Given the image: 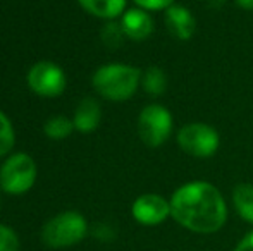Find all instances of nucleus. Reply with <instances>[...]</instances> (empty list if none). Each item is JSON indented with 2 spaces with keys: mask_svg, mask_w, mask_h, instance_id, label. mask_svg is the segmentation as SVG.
Listing matches in <instances>:
<instances>
[{
  "mask_svg": "<svg viewBox=\"0 0 253 251\" xmlns=\"http://www.w3.org/2000/svg\"><path fill=\"white\" fill-rule=\"evenodd\" d=\"M170 217L188 231L212 234L226 224L227 207L215 186L205 181H193L174 191Z\"/></svg>",
  "mask_w": 253,
  "mask_h": 251,
  "instance_id": "f257e3e1",
  "label": "nucleus"
},
{
  "mask_svg": "<svg viewBox=\"0 0 253 251\" xmlns=\"http://www.w3.org/2000/svg\"><path fill=\"white\" fill-rule=\"evenodd\" d=\"M93 88L112 102H124L134 95L141 83V71L127 64H107L93 74Z\"/></svg>",
  "mask_w": 253,
  "mask_h": 251,
  "instance_id": "f03ea898",
  "label": "nucleus"
},
{
  "mask_svg": "<svg viewBox=\"0 0 253 251\" xmlns=\"http://www.w3.org/2000/svg\"><path fill=\"white\" fill-rule=\"evenodd\" d=\"M88 224L78 212H62L43 225L42 239L50 248H66L80 243L86 236Z\"/></svg>",
  "mask_w": 253,
  "mask_h": 251,
  "instance_id": "7ed1b4c3",
  "label": "nucleus"
},
{
  "mask_svg": "<svg viewBox=\"0 0 253 251\" xmlns=\"http://www.w3.org/2000/svg\"><path fill=\"white\" fill-rule=\"evenodd\" d=\"M37 181V164L26 153L9 157L0 167V188L9 194H23Z\"/></svg>",
  "mask_w": 253,
  "mask_h": 251,
  "instance_id": "20e7f679",
  "label": "nucleus"
},
{
  "mask_svg": "<svg viewBox=\"0 0 253 251\" xmlns=\"http://www.w3.org/2000/svg\"><path fill=\"white\" fill-rule=\"evenodd\" d=\"M177 144L184 153L197 158H209L219 150L220 138L212 126L203 122H190L177 131Z\"/></svg>",
  "mask_w": 253,
  "mask_h": 251,
  "instance_id": "39448f33",
  "label": "nucleus"
},
{
  "mask_svg": "<svg viewBox=\"0 0 253 251\" xmlns=\"http://www.w3.org/2000/svg\"><path fill=\"white\" fill-rule=\"evenodd\" d=\"M172 133V115L164 105L152 104L138 117V134L147 146L157 148L169 140Z\"/></svg>",
  "mask_w": 253,
  "mask_h": 251,
  "instance_id": "423d86ee",
  "label": "nucleus"
},
{
  "mask_svg": "<svg viewBox=\"0 0 253 251\" xmlns=\"http://www.w3.org/2000/svg\"><path fill=\"white\" fill-rule=\"evenodd\" d=\"M28 84L40 97H59L66 88V76L57 64L38 62L28 72Z\"/></svg>",
  "mask_w": 253,
  "mask_h": 251,
  "instance_id": "0eeeda50",
  "label": "nucleus"
},
{
  "mask_svg": "<svg viewBox=\"0 0 253 251\" xmlns=\"http://www.w3.org/2000/svg\"><path fill=\"white\" fill-rule=\"evenodd\" d=\"M133 217L143 225H159L170 215V201L155 193H147L133 203Z\"/></svg>",
  "mask_w": 253,
  "mask_h": 251,
  "instance_id": "6e6552de",
  "label": "nucleus"
},
{
  "mask_svg": "<svg viewBox=\"0 0 253 251\" xmlns=\"http://www.w3.org/2000/svg\"><path fill=\"white\" fill-rule=\"evenodd\" d=\"M164 19H166L167 31L176 40L188 41L195 35V31H197V19H195L193 12L184 5L172 3L170 7H167Z\"/></svg>",
  "mask_w": 253,
  "mask_h": 251,
  "instance_id": "1a4fd4ad",
  "label": "nucleus"
},
{
  "mask_svg": "<svg viewBox=\"0 0 253 251\" xmlns=\"http://www.w3.org/2000/svg\"><path fill=\"white\" fill-rule=\"evenodd\" d=\"M121 26L124 35L134 41L147 40L153 31V19L145 9H129L123 14Z\"/></svg>",
  "mask_w": 253,
  "mask_h": 251,
  "instance_id": "9d476101",
  "label": "nucleus"
},
{
  "mask_svg": "<svg viewBox=\"0 0 253 251\" xmlns=\"http://www.w3.org/2000/svg\"><path fill=\"white\" fill-rule=\"evenodd\" d=\"M100 105L93 98H84L80 102L76 112H74V129L81 131V133H90V131L97 129L100 124Z\"/></svg>",
  "mask_w": 253,
  "mask_h": 251,
  "instance_id": "9b49d317",
  "label": "nucleus"
},
{
  "mask_svg": "<svg viewBox=\"0 0 253 251\" xmlns=\"http://www.w3.org/2000/svg\"><path fill=\"white\" fill-rule=\"evenodd\" d=\"M86 12L102 19H116L126 9V0H78Z\"/></svg>",
  "mask_w": 253,
  "mask_h": 251,
  "instance_id": "f8f14e48",
  "label": "nucleus"
},
{
  "mask_svg": "<svg viewBox=\"0 0 253 251\" xmlns=\"http://www.w3.org/2000/svg\"><path fill=\"white\" fill-rule=\"evenodd\" d=\"M233 203L240 217L253 224V184L241 182L233 189Z\"/></svg>",
  "mask_w": 253,
  "mask_h": 251,
  "instance_id": "ddd939ff",
  "label": "nucleus"
},
{
  "mask_svg": "<svg viewBox=\"0 0 253 251\" xmlns=\"http://www.w3.org/2000/svg\"><path fill=\"white\" fill-rule=\"evenodd\" d=\"M141 84H143V90L147 91L152 97H160L164 95V91L167 90V77L160 67L152 66L141 76Z\"/></svg>",
  "mask_w": 253,
  "mask_h": 251,
  "instance_id": "4468645a",
  "label": "nucleus"
},
{
  "mask_svg": "<svg viewBox=\"0 0 253 251\" xmlns=\"http://www.w3.org/2000/svg\"><path fill=\"white\" fill-rule=\"evenodd\" d=\"M73 129L74 122L64 117V115H57V117H52L45 122V134L50 140H64L73 133Z\"/></svg>",
  "mask_w": 253,
  "mask_h": 251,
  "instance_id": "2eb2a0df",
  "label": "nucleus"
},
{
  "mask_svg": "<svg viewBox=\"0 0 253 251\" xmlns=\"http://www.w3.org/2000/svg\"><path fill=\"white\" fill-rule=\"evenodd\" d=\"M100 36H102V41L105 47L109 48H119L123 45V40H124V30L121 26V23H114V21H109L105 26L102 28L100 31Z\"/></svg>",
  "mask_w": 253,
  "mask_h": 251,
  "instance_id": "dca6fc26",
  "label": "nucleus"
},
{
  "mask_svg": "<svg viewBox=\"0 0 253 251\" xmlns=\"http://www.w3.org/2000/svg\"><path fill=\"white\" fill-rule=\"evenodd\" d=\"M14 146V129L5 114L0 112V157L7 155Z\"/></svg>",
  "mask_w": 253,
  "mask_h": 251,
  "instance_id": "f3484780",
  "label": "nucleus"
},
{
  "mask_svg": "<svg viewBox=\"0 0 253 251\" xmlns=\"http://www.w3.org/2000/svg\"><path fill=\"white\" fill-rule=\"evenodd\" d=\"M0 251H19L17 234L3 224H0Z\"/></svg>",
  "mask_w": 253,
  "mask_h": 251,
  "instance_id": "a211bd4d",
  "label": "nucleus"
},
{
  "mask_svg": "<svg viewBox=\"0 0 253 251\" xmlns=\"http://www.w3.org/2000/svg\"><path fill=\"white\" fill-rule=\"evenodd\" d=\"M140 9L145 10H166L167 7H170L174 3V0H134Z\"/></svg>",
  "mask_w": 253,
  "mask_h": 251,
  "instance_id": "6ab92c4d",
  "label": "nucleus"
},
{
  "mask_svg": "<svg viewBox=\"0 0 253 251\" xmlns=\"http://www.w3.org/2000/svg\"><path fill=\"white\" fill-rule=\"evenodd\" d=\"M234 251H253V231L248 232V234L241 239L240 245L234 248Z\"/></svg>",
  "mask_w": 253,
  "mask_h": 251,
  "instance_id": "aec40b11",
  "label": "nucleus"
},
{
  "mask_svg": "<svg viewBox=\"0 0 253 251\" xmlns=\"http://www.w3.org/2000/svg\"><path fill=\"white\" fill-rule=\"evenodd\" d=\"M236 3L245 10H253V0H236Z\"/></svg>",
  "mask_w": 253,
  "mask_h": 251,
  "instance_id": "412c9836",
  "label": "nucleus"
}]
</instances>
